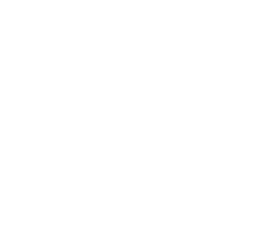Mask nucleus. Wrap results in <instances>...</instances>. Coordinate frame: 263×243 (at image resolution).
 <instances>
[]
</instances>
